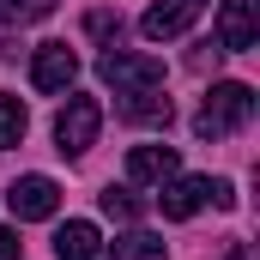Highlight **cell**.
I'll use <instances>...</instances> for the list:
<instances>
[{
    "label": "cell",
    "mask_w": 260,
    "mask_h": 260,
    "mask_svg": "<svg viewBox=\"0 0 260 260\" xmlns=\"http://www.w3.org/2000/svg\"><path fill=\"white\" fill-rule=\"evenodd\" d=\"M157 206H164V218H194L200 206H212V176H170Z\"/></svg>",
    "instance_id": "8"
},
{
    "label": "cell",
    "mask_w": 260,
    "mask_h": 260,
    "mask_svg": "<svg viewBox=\"0 0 260 260\" xmlns=\"http://www.w3.org/2000/svg\"><path fill=\"white\" fill-rule=\"evenodd\" d=\"M0 260H24V242H18V230H6V224H0Z\"/></svg>",
    "instance_id": "18"
},
{
    "label": "cell",
    "mask_w": 260,
    "mask_h": 260,
    "mask_svg": "<svg viewBox=\"0 0 260 260\" xmlns=\"http://www.w3.org/2000/svg\"><path fill=\"white\" fill-rule=\"evenodd\" d=\"M103 254V236H97V224H85V218H73L55 230V260H97Z\"/></svg>",
    "instance_id": "10"
},
{
    "label": "cell",
    "mask_w": 260,
    "mask_h": 260,
    "mask_svg": "<svg viewBox=\"0 0 260 260\" xmlns=\"http://www.w3.org/2000/svg\"><path fill=\"white\" fill-rule=\"evenodd\" d=\"M254 37H260V0H224V12H218V49L242 55V49H254Z\"/></svg>",
    "instance_id": "5"
},
{
    "label": "cell",
    "mask_w": 260,
    "mask_h": 260,
    "mask_svg": "<svg viewBox=\"0 0 260 260\" xmlns=\"http://www.w3.org/2000/svg\"><path fill=\"white\" fill-rule=\"evenodd\" d=\"M212 206H218V212H230V206H236V188H230L224 176H212Z\"/></svg>",
    "instance_id": "17"
},
{
    "label": "cell",
    "mask_w": 260,
    "mask_h": 260,
    "mask_svg": "<svg viewBox=\"0 0 260 260\" xmlns=\"http://www.w3.org/2000/svg\"><path fill=\"white\" fill-rule=\"evenodd\" d=\"M97 79H103L115 97H127V91H157V85H164V61H157V55H127V49H103Z\"/></svg>",
    "instance_id": "2"
},
{
    "label": "cell",
    "mask_w": 260,
    "mask_h": 260,
    "mask_svg": "<svg viewBox=\"0 0 260 260\" xmlns=\"http://www.w3.org/2000/svg\"><path fill=\"white\" fill-rule=\"evenodd\" d=\"M85 30H91V37H121V12H103V6H97V12L85 18Z\"/></svg>",
    "instance_id": "16"
},
{
    "label": "cell",
    "mask_w": 260,
    "mask_h": 260,
    "mask_svg": "<svg viewBox=\"0 0 260 260\" xmlns=\"http://www.w3.org/2000/svg\"><path fill=\"white\" fill-rule=\"evenodd\" d=\"M224 260H254V254H248V242H230V254H224Z\"/></svg>",
    "instance_id": "20"
},
{
    "label": "cell",
    "mask_w": 260,
    "mask_h": 260,
    "mask_svg": "<svg viewBox=\"0 0 260 260\" xmlns=\"http://www.w3.org/2000/svg\"><path fill=\"white\" fill-rule=\"evenodd\" d=\"M97 127H103V103L97 97H67V109L55 115V151L61 157H85L97 145Z\"/></svg>",
    "instance_id": "3"
},
{
    "label": "cell",
    "mask_w": 260,
    "mask_h": 260,
    "mask_svg": "<svg viewBox=\"0 0 260 260\" xmlns=\"http://www.w3.org/2000/svg\"><path fill=\"white\" fill-rule=\"evenodd\" d=\"M6 206H12V218H18V224H37V218H55L61 188H55L49 176H18V182L6 188Z\"/></svg>",
    "instance_id": "4"
},
{
    "label": "cell",
    "mask_w": 260,
    "mask_h": 260,
    "mask_svg": "<svg viewBox=\"0 0 260 260\" xmlns=\"http://www.w3.org/2000/svg\"><path fill=\"white\" fill-rule=\"evenodd\" d=\"M49 12H55V0H0V24H37Z\"/></svg>",
    "instance_id": "14"
},
{
    "label": "cell",
    "mask_w": 260,
    "mask_h": 260,
    "mask_svg": "<svg viewBox=\"0 0 260 260\" xmlns=\"http://www.w3.org/2000/svg\"><path fill=\"white\" fill-rule=\"evenodd\" d=\"M218 55H224V49H218V43H200V49H194V73H206V67L218 61Z\"/></svg>",
    "instance_id": "19"
},
{
    "label": "cell",
    "mask_w": 260,
    "mask_h": 260,
    "mask_svg": "<svg viewBox=\"0 0 260 260\" xmlns=\"http://www.w3.org/2000/svg\"><path fill=\"white\" fill-rule=\"evenodd\" d=\"M248 121H254V91L236 85V79H224V85L206 91V103L194 115V133L200 139H224V133H242Z\"/></svg>",
    "instance_id": "1"
},
{
    "label": "cell",
    "mask_w": 260,
    "mask_h": 260,
    "mask_svg": "<svg viewBox=\"0 0 260 260\" xmlns=\"http://www.w3.org/2000/svg\"><path fill=\"white\" fill-rule=\"evenodd\" d=\"M24 127H30V115H24V103L0 91V151H12V145L24 139Z\"/></svg>",
    "instance_id": "13"
},
{
    "label": "cell",
    "mask_w": 260,
    "mask_h": 260,
    "mask_svg": "<svg viewBox=\"0 0 260 260\" xmlns=\"http://www.w3.org/2000/svg\"><path fill=\"white\" fill-rule=\"evenodd\" d=\"M103 212H109L115 224H133V218H139V200H133V188H103Z\"/></svg>",
    "instance_id": "15"
},
{
    "label": "cell",
    "mask_w": 260,
    "mask_h": 260,
    "mask_svg": "<svg viewBox=\"0 0 260 260\" xmlns=\"http://www.w3.org/2000/svg\"><path fill=\"white\" fill-rule=\"evenodd\" d=\"M200 12H206V0H157V6L139 18V30H145L151 43H170V37H182V30L194 24Z\"/></svg>",
    "instance_id": "6"
},
{
    "label": "cell",
    "mask_w": 260,
    "mask_h": 260,
    "mask_svg": "<svg viewBox=\"0 0 260 260\" xmlns=\"http://www.w3.org/2000/svg\"><path fill=\"white\" fill-rule=\"evenodd\" d=\"M121 115L139 121V127H170L176 109H170V97H164V85H157V91H127V97H121Z\"/></svg>",
    "instance_id": "11"
},
{
    "label": "cell",
    "mask_w": 260,
    "mask_h": 260,
    "mask_svg": "<svg viewBox=\"0 0 260 260\" xmlns=\"http://www.w3.org/2000/svg\"><path fill=\"white\" fill-rule=\"evenodd\" d=\"M73 79H79V55H73L67 43H43L37 61H30V85H37V91H67Z\"/></svg>",
    "instance_id": "7"
},
{
    "label": "cell",
    "mask_w": 260,
    "mask_h": 260,
    "mask_svg": "<svg viewBox=\"0 0 260 260\" xmlns=\"http://www.w3.org/2000/svg\"><path fill=\"white\" fill-rule=\"evenodd\" d=\"M127 176L164 188L170 176H182V157H176V145H133V151H127Z\"/></svg>",
    "instance_id": "9"
},
{
    "label": "cell",
    "mask_w": 260,
    "mask_h": 260,
    "mask_svg": "<svg viewBox=\"0 0 260 260\" xmlns=\"http://www.w3.org/2000/svg\"><path fill=\"white\" fill-rule=\"evenodd\" d=\"M109 260H164V236H145V230H127L115 248H109Z\"/></svg>",
    "instance_id": "12"
}]
</instances>
